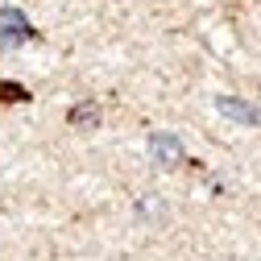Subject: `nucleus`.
<instances>
[{
  "label": "nucleus",
  "instance_id": "f257e3e1",
  "mask_svg": "<svg viewBox=\"0 0 261 261\" xmlns=\"http://www.w3.org/2000/svg\"><path fill=\"white\" fill-rule=\"evenodd\" d=\"M34 29H29L21 9H0V46H21Z\"/></svg>",
  "mask_w": 261,
  "mask_h": 261
},
{
  "label": "nucleus",
  "instance_id": "f03ea898",
  "mask_svg": "<svg viewBox=\"0 0 261 261\" xmlns=\"http://www.w3.org/2000/svg\"><path fill=\"white\" fill-rule=\"evenodd\" d=\"M149 153H153L158 166H178L182 162V141L174 133H153L149 137Z\"/></svg>",
  "mask_w": 261,
  "mask_h": 261
},
{
  "label": "nucleus",
  "instance_id": "7ed1b4c3",
  "mask_svg": "<svg viewBox=\"0 0 261 261\" xmlns=\"http://www.w3.org/2000/svg\"><path fill=\"white\" fill-rule=\"evenodd\" d=\"M216 108H220L228 120H237V124H261V112H257L253 104L237 100V95H220V100H216Z\"/></svg>",
  "mask_w": 261,
  "mask_h": 261
},
{
  "label": "nucleus",
  "instance_id": "20e7f679",
  "mask_svg": "<svg viewBox=\"0 0 261 261\" xmlns=\"http://www.w3.org/2000/svg\"><path fill=\"white\" fill-rule=\"evenodd\" d=\"M71 120H75V124H91V120H95V108H91V104H87V108H75Z\"/></svg>",
  "mask_w": 261,
  "mask_h": 261
}]
</instances>
